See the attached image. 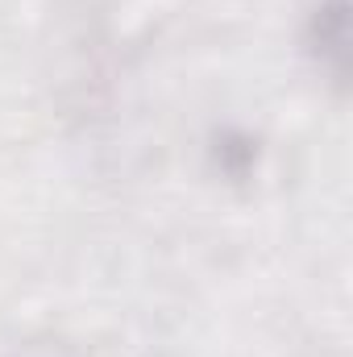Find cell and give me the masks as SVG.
<instances>
[{
	"instance_id": "1",
	"label": "cell",
	"mask_w": 353,
	"mask_h": 357,
	"mask_svg": "<svg viewBox=\"0 0 353 357\" xmlns=\"http://www.w3.org/2000/svg\"><path fill=\"white\" fill-rule=\"evenodd\" d=\"M308 54L320 75L345 84L350 75V0H320L308 17Z\"/></svg>"
}]
</instances>
